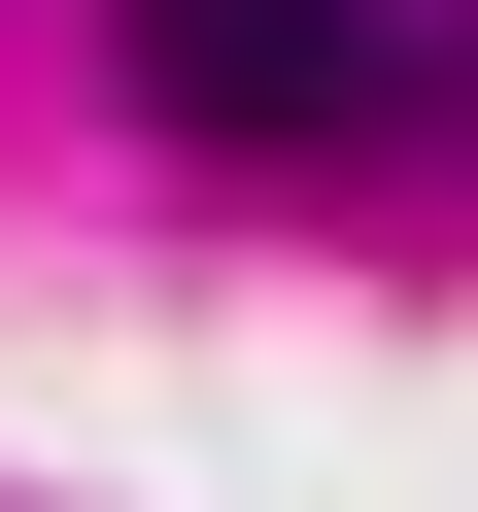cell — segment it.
<instances>
[{
	"label": "cell",
	"instance_id": "obj_1",
	"mask_svg": "<svg viewBox=\"0 0 478 512\" xmlns=\"http://www.w3.org/2000/svg\"><path fill=\"white\" fill-rule=\"evenodd\" d=\"M103 35H137V103L239 137V171H308V137L410 103V0H103Z\"/></svg>",
	"mask_w": 478,
	"mask_h": 512
}]
</instances>
